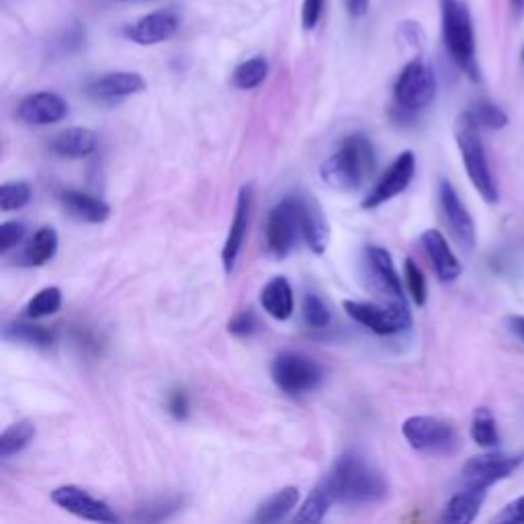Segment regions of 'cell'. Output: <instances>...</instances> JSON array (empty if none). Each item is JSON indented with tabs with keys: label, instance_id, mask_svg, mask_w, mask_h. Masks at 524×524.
<instances>
[{
	"label": "cell",
	"instance_id": "9c48e42d",
	"mask_svg": "<svg viewBox=\"0 0 524 524\" xmlns=\"http://www.w3.org/2000/svg\"><path fill=\"white\" fill-rule=\"evenodd\" d=\"M404 439L412 449L432 455H447L455 451L459 439L455 428L439 418L432 416H412L402 426Z\"/></svg>",
	"mask_w": 524,
	"mask_h": 524
},
{
	"label": "cell",
	"instance_id": "8d00e7d4",
	"mask_svg": "<svg viewBox=\"0 0 524 524\" xmlns=\"http://www.w3.org/2000/svg\"><path fill=\"white\" fill-rule=\"evenodd\" d=\"M25 226L21 222H5L0 226V252L7 254L25 238Z\"/></svg>",
	"mask_w": 524,
	"mask_h": 524
},
{
	"label": "cell",
	"instance_id": "2e32d148",
	"mask_svg": "<svg viewBox=\"0 0 524 524\" xmlns=\"http://www.w3.org/2000/svg\"><path fill=\"white\" fill-rule=\"evenodd\" d=\"M17 115L29 125H52L68 115V105L60 95L41 91L25 97L17 109Z\"/></svg>",
	"mask_w": 524,
	"mask_h": 524
},
{
	"label": "cell",
	"instance_id": "9a60e30c",
	"mask_svg": "<svg viewBox=\"0 0 524 524\" xmlns=\"http://www.w3.org/2000/svg\"><path fill=\"white\" fill-rule=\"evenodd\" d=\"M420 242L432 262V269L436 277H439L443 283H453L461 277L463 273L461 262L455 256V252L451 250L447 238L439 230H426L420 236Z\"/></svg>",
	"mask_w": 524,
	"mask_h": 524
},
{
	"label": "cell",
	"instance_id": "f1b7e54d",
	"mask_svg": "<svg viewBox=\"0 0 524 524\" xmlns=\"http://www.w3.org/2000/svg\"><path fill=\"white\" fill-rule=\"evenodd\" d=\"M35 439V424L31 420H21L11 424L0 436V457L5 461L19 455Z\"/></svg>",
	"mask_w": 524,
	"mask_h": 524
},
{
	"label": "cell",
	"instance_id": "30bf717a",
	"mask_svg": "<svg viewBox=\"0 0 524 524\" xmlns=\"http://www.w3.org/2000/svg\"><path fill=\"white\" fill-rule=\"evenodd\" d=\"M393 97H396V103L400 109H406L412 113L422 111L436 97L434 70L420 58L412 60L398 76L396 89H393Z\"/></svg>",
	"mask_w": 524,
	"mask_h": 524
},
{
	"label": "cell",
	"instance_id": "7a4b0ae2",
	"mask_svg": "<svg viewBox=\"0 0 524 524\" xmlns=\"http://www.w3.org/2000/svg\"><path fill=\"white\" fill-rule=\"evenodd\" d=\"M377 170V154L371 140L363 134L348 136L340 148L322 164V181L342 193L365 187Z\"/></svg>",
	"mask_w": 524,
	"mask_h": 524
},
{
	"label": "cell",
	"instance_id": "6da1fadb",
	"mask_svg": "<svg viewBox=\"0 0 524 524\" xmlns=\"http://www.w3.org/2000/svg\"><path fill=\"white\" fill-rule=\"evenodd\" d=\"M322 482L340 504H373L387 494L381 471L355 451L344 453Z\"/></svg>",
	"mask_w": 524,
	"mask_h": 524
},
{
	"label": "cell",
	"instance_id": "603a6c76",
	"mask_svg": "<svg viewBox=\"0 0 524 524\" xmlns=\"http://www.w3.org/2000/svg\"><path fill=\"white\" fill-rule=\"evenodd\" d=\"M301 238L310 246L312 252L324 254L328 248L330 232L324 222V215L314 201L303 199V215H301Z\"/></svg>",
	"mask_w": 524,
	"mask_h": 524
},
{
	"label": "cell",
	"instance_id": "74e56055",
	"mask_svg": "<svg viewBox=\"0 0 524 524\" xmlns=\"http://www.w3.org/2000/svg\"><path fill=\"white\" fill-rule=\"evenodd\" d=\"M228 330H230L234 336H240V338L252 336L254 332H258V318H256L254 312H250V310L240 312L238 316L232 318V322L228 324Z\"/></svg>",
	"mask_w": 524,
	"mask_h": 524
},
{
	"label": "cell",
	"instance_id": "bcb514c9",
	"mask_svg": "<svg viewBox=\"0 0 524 524\" xmlns=\"http://www.w3.org/2000/svg\"><path fill=\"white\" fill-rule=\"evenodd\" d=\"M522 62H524V48H522Z\"/></svg>",
	"mask_w": 524,
	"mask_h": 524
},
{
	"label": "cell",
	"instance_id": "5b68a950",
	"mask_svg": "<svg viewBox=\"0 0 524 524\" xmlns=\"http://www.w3.org/2000/svg\"><path fill=\"white\" fill-rule=\"evenodd\" d=\"M344 312L355 322L369 328L373 334L379 336H393L408 330L412 326V314L408 310V303H371V301H357L346 299L342 301Z\"/></svg>",
	"mask_w": 524,
	"mask_h": 524
},
{
	"label": "cell",
	"instance_id": "d590c367",
	"mask_svg": "<svg viewBox=\"0 0 524 524\" xmlns=\"http://www.w3.org/2000/svg\"><path fill=\"white\" fill-rule=\"evenodd\" d=\"M404 273H406V287H408L412 301L418 305V308H422V305L426 303V297H428V285H426V277H424L422 269L416 265L412 258H408L404 262Z\"/></svg>",
	"mask_w": 524,
	"mask_h": 524
},
{
	"label": "cell",
	"instance_id": "ba28073f",
	"mask_svg": "<svg viewBox=\"0 0 524 524\" xmlns=\"http://www.w3.org/2000/svg\"><path fill=\"white\" fill-rule=\"evenodd\" d=\"M275 385L287 396H301L322 383V367L301 353H281L271 367Z\"/></svg>",
	"mask_w": 524,
	"mask_h": 524
},
{
	"label": "cell",
	"instance_id": "1f68e13d",
	"mask_svg": "<svg viewBox=\"0 0 524 524\" xmlns=\"http://www.w3.org/2000/svg\"><path fill=\"white\" fill-rule=\"evenodd\" d=\"M62 308V291L58 287H46L37 291L25 308V316L29 320H39L54 316Z\"/></svg>",
	"mask_w": 524,
	"mask_h": 524
},
{
	"label": "cell",
	"instance_id": "7402d4cb",
	"mask_svg": "<svg viewBox=\"0 0 524 524\" xmlns=\"http://www.w3.org/2000/svg\"><path fill=\"white\" fill-rule=\"evenodd\" d=\"M486 490H473V488H465L463 492L455 494L445 510L441 520L447 524H469L477 518L479 510H482L484 502H486Z\"/></svg>",
	"mask_w": 524,
	"mask_h": 524
},
{
	"label": "cell",
	"instance_id": "ffe728a7",
	"mask_svg": "<svg viewBox=\"0 0 524 524\" xmlns=\"http://www.w3.org/2000/svg\"><path fill=\"white\" fill-rule=\"evenodd\" d=\"M60 201L72 217L86 224H103L111 215V207L103 199L82 191H64Z\"/></svg>",
	"mask_w": 524,
	"mask_h": 524
},
{
	"label": "cell",
	"instance_id": "d6a6232c",
	"mask_svg": "<svg viewBox=\"0 0 524 524\" xmlns=\"http://www.w3.org/2000/svg\"><path fill=\"white\" fill-rule=\"evenodd\" d=\"M301 316H303L305 324H308L310 328H316V330L326 328L330 324V320H332V314L328 310V305L316 293H308V295L303 297Z\"/></svg>",
	"mask_w": 524,
	"mask_h": 524
},
{
	"label": "cell",
	"instance_id": "60d3db41",
	"mask_svg": "<svg viewBox=\"0 0 524 524\" xmlns=\"http://www.w3.org/2000/svg\"><path fill=\"white\" fill-rule=\"evenodd\" d=\"M177 508H179V500H177V498H174V500H156L154 504H148L146 508H140L138 518L148 520L150 514L156 510V512H160V514H158V520H160V516L166 518L170 512H174Z\"/></svg>",
	"mask_w": 524,
	"mask_h": 524
},
{
	"label": "cell",
	"instance_id": "8992f818",
	"mask_svg": "<svg viewBox=\"0 0 524 524\" xmlns=\"http://www.w3.org/2000/svg\"><path fill=\"white\" fill-rule=\"evenodd\" d=\"M301 215H303V199L297 195H289L281 199L271 209L265 226V242H267V250L275 258H285L295 248L301 236Z\"/></svg>",
	"mask_w": 524,
	"mask_h": 524
},
{
	"label": "cell",
	"instance_id": "836d02e7",
	"mask_svg": "<svg viewBox=\"0 0 524 524\" xmlns=\"http://www.w3.org/2000/svg\"><path fill=\"white\" fill-rule=\"evenodd\" d=\"M473 117L475 121L479 123V127H486V129H492V131H498V129H504L508 125V115L504 109H500L496 103H490V101H479L475 107H473Z\"/></svg>",
	"mask_w": 524,
	"mask_h": 524
},
{
	"label": "cell",
	"instance_id": "7c38bea8",
	"mask_svg": "<svg viewBox=\"0 0 524 524\" xmlns=\"http://www.w3.org/2000/svg\"><path fill=\"white\" fill-rule=\"evenodd\" d=\"M414 174H416L414 152L410 150L402 152L385 170V174L377 181V185L367 193V197L363 199V209H377L379 205L402 195L414 181Z\"/></svg>",
	"mask_w": 524,
	"mask_h": 524
},
{
	"label": "cell",
	"instance_id": "8fae6325",
	"mask_svg": "<svg viewBox=\"0 0 524 524\" xmlns=\"http://www.w3.org/2000/svg\"><path fill=\"white\" fill-rule=\"evenodd\" d=\"M365 277L373 293H379L385 303H406L402 281L393 269L391 254L381 246L365 248Z\"/></svg>",
	"mask_w": 524,
	"mask_h": 524
},
{
	"label": "cell",
	"instance_id": "e0dca14e",
	"mask_svg": "<svg viewBox=\"0 0 524 524\" xmlns=\"http://www.w3.org/2000/svg\"><path fill=\"white\" fill-rule=\"evenodd\" d=\"M250 211H252V187H242L238 193V201H236V211H234V220L222 250V262H224V269L226 273H232L236 267V260L240 256L246 232H248V224H250Z\"/></svg>",
	"mask_w": 524,
	"mask_h": 524
},
{
	"label": "cell",
	"instance_id": "44dd1931",
	"mask_svg": "<svg viewBox=\"0 0 524 524\" xmlns=\"http://www.w3.org/2000/svg\"><path fill=\"white\" fill-rule=\"evenodd\" d=\"M260 305L271 318L283 322L293 316V289L285 277L271 279L260 291Z\"/></svg>",
	"mask_w": 524,
	"mask_h": 524
},
{
	"label": "cell",
	"instance_id": "4fadbf2b",
	"mask_svg": "<svg viewBox=\"0 0 524 524\" xmlns=\"http://www.w3.org/2000/svg\"><path fill=\"white\" fill-rule=\"evenodd\" d=\"M439 199H441V209H443V215H445L453 238L457 240V244L463 250H473L477 244L475 222H473L469 209L461 201L459 193L455 191V187L449 181H441Z\"/></svg>",
	"mask_w": 524,
	"mask_h": 524
},
{
	"label": "cell",
	"instance_id": "e575fe53",
	"mask_svg": "<svg viewBox=\"0 0 524 524\" xmlns=\"http://www.w3.org/2000/svg\"><path fill=\"white\" fill-rule=\"evenodd\" d=\"M31 201V187L27 183H5L0 187V209L17 211Z\"/></svg>",
	"mask_w": 524,
	"mask_h": 524
},
{
	"label": "cell",
	"instance_id": "3957f363",
	"mask_svg": "<svg viewBox=\"0 0 524 524\" xmlns=\"http://www.w3.org/2000/svg\"><path fill=\"white\" fill-rule=\"evenodd\" d=\"M455 140L463 158L465 172L475 191L484 197V201L492 205L498 203L500 189L494 179V172L482 142V134H479V123L475 121L471 111H465L457 117Z\"/></svg>",
	"mask_w": 524,
	"mask_h": 524
},
{
	"label": "cell",
	"instance_id": "4316f807",
	"mask_svg": "<svg viewBox=\"0 0 524 524\" xmlns=\"http://www.w3.org/2000/svg\"><path fill=\"white\" fill-rule=\"evenodd\" d=\"M3 336H5V340L21 342V344H27V346H37V348H48L56 340L54 330H50L46 326L23 324V322L7 324L5 330H3Z\"/></svg>",
	"mask_w": 524,
	"mask_h": 524
},
{
	"label": "cell",
	"instance_id": "ac0fdd59",
	"mask_svg": "<svg viewBox=\"0 0 524 524\" xmlns=\"http://www.w3.org/2000/svg\"><path fill=\"white\" fill-rule=\"evenodd\" d=\"M177 29H179L177 15L168 13V11H160V13L142 17L140 21L127 27L125 35L131 41H136L138 46H156V43L170 39L174 33H177Z\"/></svg>",
	"mask_w": 524,
	"mask_h": 524
},
{
	"label": "cell",
	"instance_id": "277c9868",
	"mask_svg": "<svg viewBox=\"0 0 524 524\" xmlns=\"http://www.w3.org/2000/svg\"><path fill=\"white\" fill-rule=\"evenodd\" d=\"M445 48L457 68L473 82L482 80L475 50V31L469 7L463 0H441Z\"/></svg>",
	"mask_w": 524,
	"mask_h": 524
},
{
	"label": "cell",
	"instance_id": "f35d334b",
	"mask_svg": "<svg viewBox=\"0 0 524 524\" xmlns=\"http://www.w3.org/2000/svg\"><path fill=\"white\" fill-rule=\"evenodd\" d=\"M324 11V0H303V9H301V23L303 29L310 31L318 25L320 17Z\"/></svg>",
	"mask_w": 524,
	"mask_h": 524
},
{
	"label": "cell",
	"instance_id": "7bdbcfd3",
	"mask_svg": "<svg viewBox=\"0 0 524 524\" xmlns=\"http://www.w3.org/2000/svg\"><path fill=\"white\" fill-rule=\"evenodd\" d=\"M506 328L510 334H514L520 342H524V316H508Z\"/></svg>",
	"mask_w": 524,
	"mask_h": 524
},
{
	"label": "cell",
	"instance_id": "d6986e66",
	"mask_svg": "<svg viewBox=\"0 0 524 524\" xmlns=\"http://www.w3.org/2000/svg\"><path fill=\"white\" fill-rule=\"evenodd\" d=\"M146 89V82L136 72H111L89 86V95L101 101H115Z\"/></svg>",
	"mask_w": 524,
	"mask_h": 524
},
{
	"label": "cell",
	"instance_id": "ab89813d",
	"mask_svg": "<svg viewBox=\"0 0 524 524\" xmlns=\"http://www.w3.org/2000/svg\"><path fill=\"white\" fill-rule=\"evenodd\" d=\"M494 520L502 524H524V496L506 504L504 510Z\"/></svg>",
	"mask_w": 524,
	"mask_h": 524
},
{
	"label": "cell",
	"instance_id": "4dcf8cb0",
	"mask_svg": "<svg viewBox=\"0 0 524 524\" xmlns=\"http://www.w3.org/2000/svg\"><path fill=\"white\" fill-rule=\"evenodd\" d=\"M267 74H269V64L265 58H250L234 70L232 84L236 86V89L250 91L265 82Z\"/></svg>",
	"mask_w": 524,
	"mask_h": 524
},
{
	"label": "cell",
	"instance_id": "cb8c5ba5",
	"mask_svg": "<svg viewBox=\"0 0 524 524\" xmlns=\"http://www.w3.org/2000/svg\"><path fill=\"white\" fill-rule=\"evenodd\" d=\"M52 148L66 158H86L95 154L97 136L86 127H70L54 138Z\"/></svg>",
	"mask_w": 524,
	"mask_h": 524
},
{
	"label": "cell",
	"instance_id": "484cf974",
	"mask_svg": "<svg viewBox=\"0 0 524 524\" xmlns=\"http://www.w3.org/2000/svg\"><path fill=\"white\" fill-rule=\"evenodd\" d=\"M58 252V234L54 228H41L35 232V236L29 240L25 252H23V265L27 267H41L50 262Z\"/></svg>",
	"mask_w": 524,
	"mask_h": 524
},
{
	"label": "cell",
	"instance_id": "52a82bcc",
	"mask_svg": "<svg viewBox=\"0 0 524 524\" xmlns=\"http://www.w3.org/2000/svg\"><path fill=\"white\" fill-rule=\"evenodd\" d=\"M524 463V453H484L471 457L461 469V482L465 488L490 490L502 479L510 477Z\"/></svg>",
	"mask_w": 524,
	"mask_h": 524
},
{
	"label": "cell",
	"instance_id": "5bb4252c",
	"mask_svg": "<svg viewBox=\"0 0 524 524\" xmlns=\"http://www.w3.org/2000/svg\"><path fill=\"white\" fill-rule=\"evenodd\" d=\"M52 502L62 510L93 522H119L115 510L99 498H93L89 492H84L76 486H62L52 492Z\"/></svg>",
	"mask_w": 524,
	"mask_h": 524
},
{
	"label": "cell",
	"instance_id": "f546056e",
	"mask_svg": "<svg viewBox=\"0 0 524 524\" xmlns=\"http://www.w3.org/2000/svg\"><path fill=\"white\" fill-rule=\"evenodd\" d=\"M332 504H336V502H334L330 490L326 488L324 482H320L316 486V490L308 496V500L301 504L299 512L295 514V522H308V524L322 522Z\"/></svg>",
	"mask_w": 524,
	"mask_h": 524
},
{
	"label": "cell",
	"instance_id": "f6af8a7d",
	"mask_svg": "<svg viewBox=\"0 0 524 524\" xmlns=\"http://www.w3.org/2000/svg\"><path fill=\"white\" fill-rule=\"evenodd\" d=\"M510 5L518 17L524 15V0H510Z\"/></svg>",
	"mask_w": 524,
	"mask_h": 524
},
{
	"label": "cell",
	"instance_id": "ee69618b",
	"mask_svg": "<svg viewBox=\"0 0 524 524\" xmlns=\"http://www.w3.org/2000/svg\"><path fill=\"white\" fill-rule=\"evenodd\" d=\"M346 3V9L348 13H351V17H365L367 11H369V0H344Z\"/></svg>",
	"mask_w": 524,
	"mask_h": 524
},
{
	"label": "cell",
	"instance_id": "83f0119b",
	"mask_svg": "<svg viewBox=\"0 0 524 524\" xmlns=\"http://www.w3.org/2000/svg\"><path fill=\"white\" fill-rule=\"evenodd\" d=\"M471 439L482 449H498L500 447V432L494 414L488 408H477L471 418Z\"/></svg>",
	"mask_w": 524,
	"mask_h": 524
},
{
	"label": "cell",
	"instance_id": "b9f144b4",
	"mask_svg": "<svg viewBox=\"0 0 524 524\" xmlns=\"http://www.w3.org/2000/svg\"><path fill=\"white\" fill-rule=\"evenodd\" d=\"M168 410L174 418H187L189 414V398H187V393L185 391H172L170 393V398H168Z\"/></svg>",
	"mask_w": 524,
	"mask_h": 524
},
{
	"label": "cell",
	"instance_id": "d4e9b609",
	"mask_svg": "<svg viewBox=\"0 0 524 524\" xmlns=\"http://www.w3.org/2000/svg\"><path fill=\"white\" fill-rule=\"evenodd\" d=\"M299 502V490L293 486H287L283 490H279L275 496H271L267 502H262L252 518V522L256 524H271V522H279L283 518L289 516V512H293L297 508Z\"/></svg>",
	"mask_w": 524,
	"mask_h": 524
}]
</instances>
